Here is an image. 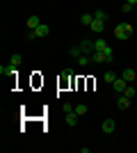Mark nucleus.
I'll list each match as a JSON object with an SVG mask.
<instances>
[{
	"label": "nucleus",
	"mask_w": 137,
	"mask_h": 153,
	"mask_svg": "<svg viewBox=\"0 0 137 153\" xmlns=\"http://www.w3.org/2000/svg\"><path fill=\"white\" fill-rule=\"evenodd\" d=\"M48 32H50V27L46 25V23H41L37 30H30L27 32V39H37V37H48Z\"/></svg>",
	"instance_id": "obj_1"
},
{
	"label": "nucleus",
	"mask_w": 137,
	"mask_h": 153,
	"mask_svg": "<svg viewBox=\"0 0 137 153\" xmlns=\"http://www.w3.org/2000/svg\"><path fill=\"white\" fill-rule=\"evenodd\" d=\"M114 37H117L119 41H126V39L130 37V34H128V30H126V25H124V23H119V25L114 27Z\"/></svg>",
	"instance_id": "obj_2"
},
{
	"label": "nucleus",
	"mask_w": 137,
	"mask_h": 153,
	"mask_svg": "<svg viewBox=\"0 0 137 153\" xmlns=\"http://www.w3.org/2000/svg\"><path fill=\"white\" fill-rule=\"evenodd\" d=\"M114 128H117L114 119H105V121H103V126H101V130H103L105 135H112V133H114Z\"/></svg>",
	"instance_id": "obj_3"
},
{
	"label": "nucleus",
	"mask_w": 137,
	"mask_h": 153,
	"mask_svg": "<svg viewBox=\"0 0 137 153\" xmlns=\"http://www.w3.org/2000/svg\"><path fill=\"white\" fill-rule=\"evenodd\" d=\"M112 85H114V91H117V94H124V89H126V87H128L130 82H126L124 78H117V80H114Z\"/></svg>",
	"instance_id": "obj_4"
},
{
	"label": "nucleus",
	"mask_w": 137,
	"mask_h": 153,
	"mask_svg": "<svg viewBox=\"0 0 137 153\" xmlns=\"http://www.w3.org/2000/svg\"><path fill=\"white\" fill-rule=\"evenodd\" d=\"M39 25H41V19H39V16H34V14H32V16L27 19V32H30V30H37V27H39Z\"/></svg>",
	"instance_id": "obj_5"
},
{
	"label": "nucleus",
	"mask_w": 137,
	"mask_h": 153,
	"mask_svg": "<svg viewBox=\"0 0 137 153\" xmlns=\"http://www.w3.org/2000/svg\"><path fill=\"white\" fill-rule=\"evenodd\" d=\"M121 78H124L126 82H133V80L137 78V73H135V69H124L121 71Z\"/></svg>",
	"instance_id": "obj_6"
},
{
	"label": "nucleus",
	"mask_w": 137,
	"mask_h": 153,
	"mask_svg": "<svg viewBox=\"0 0 137 153\" xmlns=\"http://www.w3.org/2000/svg\"><path fill=\"white\" fill-rule=\"evenodd\" d=\"M117 105H119L121 110H128V108H130V98H128V96H124V94H119Z\"/></svg>",
	"instance_id": "obj_7"
},
{
	"label": "nucleus",
	"mask_w": 137,
	"mask_h": 153,
	"mask_svg": "<svg viewBox=\"0 0 137 153\" xmlns=\"http://www.w3.org/2000/svg\"><path fill=\"white\" fill-rule=\"evenodd\" d=\"M80 51H82V55H91V53H94V41H82V44H80Z\"/></svg>",
	"instance_id": "obj_8"
},
{
	"label": "nucleus",
	"mask_w": 137,
	"mask_h": 153,
	"mask_svg": "<svg viewBox=\"0 0 137 153\" xmlns=\"http://www.w3.org/2000/svg\"><path fill=\"white\" fill-rule=\"evenodd\" d=\"M91 32H96V34H101V32H103L105 30V23H103V21H96V19H94V23H91Z\"/></svg>",
	"instance_id": "obj_9"
},
{
	"label": "nucleus",
	"mask_w": 137,
	"mask_h": 153,
	"mask_svg": "<svg viewBox=\"0 0 137 153\" xmlns=\"http://www.w3.org/2000/svg\"><path fill=\"white\" fill-rule=\"evenodd\" d=\"M0 73H2V76H14V73H16V66H12V64H2V66H0Z\"/></svg>",
	"instance_id": "obj_10"
},
{
	"label": "nucleus",
	"mask_w": 137,
	"mask_h": 153,
	"mask_svg": "<svg viewBox=\"0 0 137 153\" xmlns=\"http://www.w3.org/2000/svg\"><path fill=\"white\" fill-rule=\"evenodd\" d=\"M66 123H69V126H76V123H78V112H76V110H73V112H66Z\"/></svg>",
	"instance_id": "obj_11"
},
{
	"label": "nucleus",
	"mask_w": 137,
	"mask_h": 153,
	"mask_svg": "<svg viewBox=\"0 0 137 153\" xmlns=\"http://www.w3.org/2000/svg\"><path fill=\"white\" fill-rule=\"evenodd\" d=\"M91 59H94L96 64L105 62V53H103V51H94V53H91Z\"/></svg>",
	"instance_id": "obj_12"
},
{
	"label": "nucleus",
	"mask_w": 137,
	"mask_h": 153,
	"mask_svg": "<svg viewBox=\"0 0 137 153\" xmlns=\"http://www.w3.org/2000/svg\"><path fill=\"white\" fill-rule=\"evenodd\" d=\"M80 23H82V25H87V27H89L91 23H94V14H82V16H80Z\"/></svg>",
	"instance_id": "obj_13"
},
{
	"label": "nucleus",
	"mask_w": 137,
	"mask_h": 153,
	"mask_svg": "<svg viewBox=\"0 0 137 153\" xmlns=\"http://www.w3.org/2000/svg\"><path fill=\"white\" fill-rule=\"evenodd\" d=\"M103 53H105V62L110 64V62H114V51H112L110 46H105L103 48Z\"/></svg>",
	"instance_id": "obj_14"
},
{
	"label": "nucleus",
	"mask_w": 137,
	"mask_h": 153,
	"mask_svg": "<svg viewBox=\"0 0 137 153\" xmlns=\"http://www.w3.org/2000/svg\"><path fill=\"white\" fill-rule=\"evenodd\" d=\"M21 62H23V57H21L19 53H14L12 57H9V64H12V66H16V69H19V66H21Z\"/></svg>",
	"instance_id": "obj_15"
},
{
	"label": "nucleus",
	"mask_w": 137,
	"mask_h": 153,
	"mask_svg": "<svg viewBox=\"0 0 137 153\" xmlns=\"http://www.w3.org/2000/svg\"><path fill=\"white\" fill-rule=\"evenodd\" d=\"M91 62H94V59H91V55H80V57H78V64H80V66H89Z\"/></svg>",
	"instance_id": "obj_16"
},
{
	"label": "nucleus",
	"mask_w": 137,
	"mask_h": 153,
	"mask_svg": "<svg viewBox=\"0 0 137 153\" xmlns=\"http://www.w3.org/2000/svg\"><path fill=\"white\" fill-rule=\"evenodd\" d=\"M103 78H105V82H110V85H112V82H114V80H117L119 76L114 73V71H105V76H103Z\"/></svg>",
	"instance_id": "obj_17"
},
{
	"label": "nucleus",
	"mask_w": 137,
	"mask_h": 153,
	"mask_svg": "<svg viewBox=\"0 0 137 153\" xmlns=\"http://www.w3.org/2000/svg\"><path fill=\"white\" fill-rule=\"evenodd\" d=\"M135 94H137V91H135V87H133V85H128V87H126V89H124V96H128L130 101H133V98H135Z\"/></svg>",
	"instance_id": "obj_18"
},
{
	"label": "nucleus",
	"mask_w": 137,
	"mask_h": 153,
	"mask_svg": "<svg viewBox=\"0 0 137 153\" xmlns=\"http://www.w3.org/2000/svg\"><path fill=\"white\" fill-rule=\"evenodd\" d=\"M69 55H71V57H73V59H78V57H80V55H82V51H80V46H73L71 51H69Z\"/></svg>",
	"instance_id": "obj_19"
},
{
	"label": "nucleus",
	"mask_w": 137,
	"mask_h": 153,
	"mask_svg": "<svg viewBox=\"0 0 137 153\" xmlns=\"http://www.w3.org/2000/svg\"><path fill=\"white\" fill-rule=\"evenodd\" d=\"M94 19H96V21H103V23H105V21H107V14H105L103 9H96V14H94Z\"/></svg>",
	"instance_id": "obj_20"
},
{
	"label": "nucleus",
	"mask_w": 137,
	"mask_h": 153,
	"mask_svg": "<svg viewBox=\"0 0 137 153\" xmlns=\"http://www.w3.org/2000/svg\"><path fill=\"white\" fill-rule=\"evenodd\" d=\"M105 46H107V44H105V39H96V41H94V51H103Z\"/></svg>",
	"instance_id": "obj_21"
},
{
	"label": "nucleus",
	"mask_w": 137,
	"mask_h": 153,
	"mask_svg": "<svg viewBox=\"0 0 137 153\" xmlns=\"http://www.w3.org/2000/svg\"><path fill=\"white\" fill-rule=\"evenodd\" d=\"M87 110H89V108H87L85 103H78V108H76V112H78V117H82V114H87Z\"/></svg>",
	"instance_id": "obj_22"
},
{
	"label": "nucleus",
	"mask_w": 137,
	"mask_h": 153,
	"mask_svg": "<svg viewBox=\"0 0 137 153\" xmlns=\"http://www.w3.org/2000/svg\"><path fill=\"white\" fill-rule=\"evenodd\" d=\"M73 110H76V108H73L71 103H64V105H62V112H64V114H66V112H73Z\"/></svg>",
	"instance_id": "obj_23"
},
{
	"label": "nucleus",
	"mask_w": 137,
	"mask_h": 153,
	"mask_svg": "<svg viewBox=\"0 0 137 153\" xmlns=\"http://www.w3.org/2000/svg\"><path fill=\"white\" fill-rule=\"evenodd\" d=\"M121 9H124V14H128V12H130V9H133V5H128V2H126V5L121 7Z\"/></svg>",
	"instance_id": "obj_24"
},
{
	"label": "nucleus",
	"mask_w": 137,
	"mask_h": 153,
	"mask_svg": "<svg viewBox=\"0 0 137 153\" xmlns=\"http://www.w3.org/2000/svg\"><path fill=\"white\" fill-rule=\"evenodd\" d=\"M126 2H128V5H133V7L137 5V0H126Z\"/></svg>",
	"instance_id": "obj_25"
}]
</instances>
